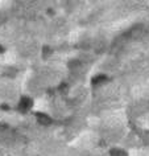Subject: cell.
Masks as SVG:
<instances>
[{
    "label": "cell",
    "mask_w": 149,
    "mask_h": 156,
    "mask_svg": "<svg viewBox=\"0 0 149 156\" xmlns=\"http://www.w3.org/2000/svg\"><path fill=\"white\" fill-rule=\"evenodd\" d=\"M30 105H32L30 99H28V98H23V99L20 101V105H19V107H20L21 110H28V108L30 107Z\"/></svg>",
    "instance_id": "1"
},
{
    "label": "cell",
    "mask_w": 149,
    "mask_h": 156,
    "mask_svg": "<svg viewBox=\"0 0 149 156\" xmlns=\"http://www.w3.org/2000/svg\"><path fill=\"white\" fill-rule=\"evenodd\" d=\"M37 120H38L40 123H44V124L50 123L49 116H48V115H45V114H38V115H37Z\"/></svg>",
    "instance_id": "2"
},
{
    "label": "cell",
    "mask_w": 149,
    "mask_h": 156,
    "mask_svg": "<svg viewBox=\"0 0 149 156\" xmlns=\"http://www.w3.org/2000/svg\"><path fill=\"white\" fill-rule=\"evenodd\" d=\"M111 155L112 156H127V154H125L124 151H120V150H112Z\"/></svg>",
    "instance_id": "3"
}]
</instances>
